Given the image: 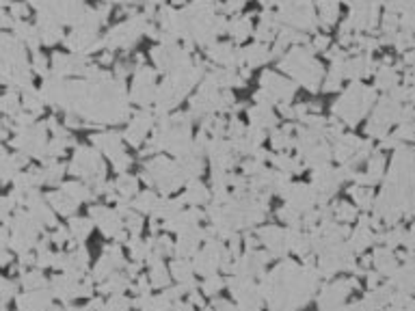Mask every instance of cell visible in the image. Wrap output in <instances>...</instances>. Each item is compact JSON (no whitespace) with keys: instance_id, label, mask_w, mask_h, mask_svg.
Here are the masks:
<instances>
[{"instance_id":"obj_2","label":"cell","mask_w":415,"mask_h":311,"mask_svg":"<svg viewBox=\"0 0 415 311\" xmlns=\"http://www.w3.org/2000/svg\"><path fill=\"white\" fill-rule=\"evenodd\" d=\"M227 28H230V35L236 41H242V39H247L251 33V20L249 18H236Z\"/></svg>"},{"instance_id":"obj_8","label":"cell","mask_w":415,"mask_h":311,"mask_svg":"<svg viewBox=\"0 0 415 311\" xmlns=\"http://www.w3.org/2000/svg\"><path fill=\"white\" fill-rule=\"evenodd\" d=\"M314 48H316V50H324V48H327V50H329V37H322V35H318V37L314 39Z\"/></svg>"},{"instance_id":"obj_4","label":"cell","mask_w":415,"mask_h":311,"mask_svg":"<svg viewBox=\"0 0 415 311\" xmlns=\"http://www.w3.org/2000/svg\"><path fill=\"white\" fill-rule=\"evenodd\" d=\"M20 106V98H18V93H15V89H9L7 91L3 98H0V110H5V113H15Z\"/></svg>"},{"instance_id":"obj_7","label":"cell","mask_w":415,"mask_h":311,"mask_svg":"<svg viewBox=\"0 0 415 311\" xmlns=\"http://www.w3.org/2000/svg\"><path fill=\"white\" fill-rule=\"evenodd\" d=\"M11 15H13V18H18V20L28 18V5H24V3H13V5H11Z\"/></svg>"},{"instance_id":"obj_5","label":"cell","mask_w":415,"mask_h":311,"mask_svg":"<svg viewBox=\"0 0 415 311\" xmlns=\"http://www.w3.org/2000/svg\"><path fill=\"white\" fill-rule=\"evenodd\" d=\"M398 76L396 71H392L389 67H381V74H379V84L383 86V89H392V86L396 84Z\"/></svg>"},{"instance_id":"obj_3","label":"cell","mask_w":415,"mask_h":311,"mask_svg":"<svg viewBox=\"0 0 415 311\" xmlns=\"http://www.w3.org/2000/svg\"><path fill=\"white\" fill-rule=\"evenodd\" d=\"M318 13L322 18V24L331 26L337 18V0H320L318 3Z\"/></svg>"},{"instance_id":"obj_6","label":"cell","mask_w":415,"mask_h":311,"mask_svg":"<svg viewBox=\"0 0 415 311\" xmlns=\"http://www.w3.org/2000/svg\"><path fill=\"white\" fill-rule=\"evenodd\" d=\"M32 69H35L37 74L46 76V69H48V59L44 57V54L35 52V57H32Z\"/></svg>"},{"instance_id":"obj_1","label":"cell","mask_w":415,"mask_h":311,"mask_svg":"<svg viewBox=\"0 0 415 311\" xmlns=\"http://www.w3.org/2000/svg\"><path fill=\"white\" fill-rule=\"evenodd\" d=\"M271 54H268L266 46L264 43H255V46H249L245 52L238 54L240 63H247V65H259V63H264Z\"/></svg>"},{"instance_id":"obj_12","label":"cell","mask_w":415,"mask_h":311,"mask_svg":"<svg viewBox=\"0 0 415 311\" xmlns=\"http://www.w3.org/2000/svg\"><path fill=\"white\" fill-rule=\"evenodd\" d=\"M173 3H175V5H182V3H184V0H173Z\"/></svg>"},{"instance_id":"obj_11","label":"cell","mask_w":415,"mask_h":311,"mask_svg":"<svg viewBox=\"0 0 415 311\" xmlns=\"http://www.w3.org/2000/svg\"><path fill=\"white\" fill-rule=\"evenodd\" d=\"M259 3H262V5H266V7H268V5H273V3H275V0H259Z\"/></svg>"},{"instance_id":"obj_9","label":"cell","mask_w":415,"mask_h":311,"mask_svg":"<svg viewBox=\"0 0 415 311\" xmlns=\"http://www.w3.org/2000/svg\"><path fill=\"white\" fill-rule=\"evenodd\" d=\"M404 61L409 63V65H415V50H411L409 54H406V57H404Z\"/></svg>"},{"instance_id":"obj_10","label":"cell","mask_w":415,"mask_h":311,"mask_svg":"<svg viewBox=\"0 0 415 311\" xmlns=\"http://www.w3.org/2000/svg\"><path fill=\"white\" fill-rule=\"evenodd\" d=\"M100 61H102V63H106V65H108V63L112 61V54H110V52H106V54H102V57H100Z\"/></svg>"}]
</instances>
